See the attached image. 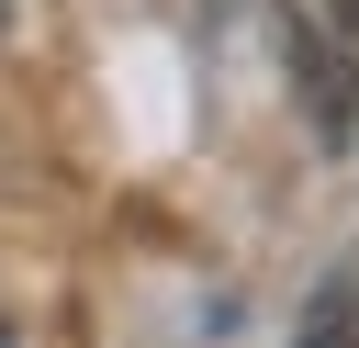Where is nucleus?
I'll return each instance as SVG.
<instances>
[{"label":"nucleus","instance_id":"1","mask_svg":"<svg viewBox=\"0 0 359 348\" xmlns=\"http://www.w3.org/2000/svg\"><path fill=\"white\" fill-rule=\"evenodd\" d=\"M292 348H359V258H337L325 281H314V303H303V337Z\"/></svg>","mask_w":359,"mask_h":348},{"label":"nucleus","instance_id":"2","mask_svg":"<svg viewBox=\"0 0 359 348\" xmlns=\"http://www.w3.org/2000/svg\"><path fill=\"white\" fill-rule=\"evenodd\" d=\"M325 11H337V22H348V34H359V0H325Z\"/></svg>","mask_w":359,"mask_h":348}]
</instances>
